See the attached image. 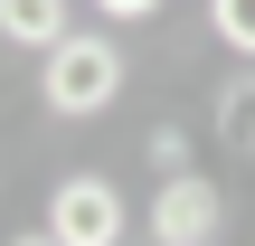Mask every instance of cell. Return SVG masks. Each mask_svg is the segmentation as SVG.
Wrapping results in <instances>:
<instances>
[{
  "mask_svg": "<svg viewBox=\"0 0 255 246\" xmlns=\"http://www.w3.org/2000/svg\"><path fill=\"white\" fill-rule=\"evenodd\" d=\"M114 95H123V47L95 38V28H66V38L38 57V104H47V114L76 123V114H104Z\"/></svg>",
  "mask_w": 255,
  "mask_h": 246,
  "instance_id": "cell-1",
  "label": "cell"
},
{
  "mask_svg": "<svg viewBox=\"0 0 255 246\" xmlns=\"http://www.w3.org/2000/svg\"><path fill=\"white\" fill-rule=\"evenodd\" d=\"M47 228H57V246H123L132 209H123V190H114V180L66 171V180L47 190Z\"/></svg>",
  "mask_w": 255,
  "mask_h": 246,
  "instance_id": "cell-2",
  "label": "cell"
},
{
  "mask_svg": "<svg viewBox=\"0 0 255 246\" xmlns=\"http://www.w3.org/2000/svg\"><path fill=\"white\" fill-rule=\"evenodd\" d=\"M227 228V199H218V180H199V171H170L161 190H151V237L161 246H218Z\"/></svg>",
  "mask_w": 255,
  "mask_h": 246,
  "instance_id": "cell-3",
  "label": "cell"
},
{
  "mask_svg": "<svg viewBox=\"0 0 255 246\" xmlns=\"http://www.w3.org/2000/svg\"><path fill=\"white\" fill-rule=\"evenodd\" d=\"M0 38H9V47H38V57H47V47L66 38V0H0Z\"/></svg>",
  "mask_w": 255,
  "mask_h": 246,
  "instance_id": "cell-4",
  "label": "cell"
},
{
  "mask_svg": "<svg viewBox=\"0 0 255 246\" xmlns=\"http://www.w3.org/2000/svg\"><path fill=\"white\" fill-rule=\"evenodd\" d=\"M218 142L255 152V76H227V85H218Z\"/></svg>",
  "mask_w": 255,
  "mask_h": 246,
  "instance_id": "cell-5",
  "label": "cell"
},
{
  "mask_svg": "<svg viewBox=\"0 0 255 246\" xmlns=\"http://www.w3.org/2000/svg\"><path fill=\"white\" fill-rule=\"evenodd\" d=\"M208 28H218V47L255 57V0H208Z\"/></svg>",
  "mask_w": 255,
  "mask_h": 246,
  "instance_id": "cell-6",
  "label": "cell"
},
{
  "mask_svg": "<svg viewBox=\"0 0 255 246\" xmlns=\"http://www.w3.org/2000/svg\"><path fill=\"white\" fill-rule=\"evenodd\" d=\"M142 152H151V171H161V180H170V171H189V133H180V123H161Z\"/></svg>",
  "mask_w": 255,
  "mask_h": 246,
  "instance_id": "cell-7",
  "label": "cell"
},
{
  "mask_svg": "<svg viewBox=\"0 0 255 246\" xmlns=\"http://www.w3.org/2000/svg\"><path fill=\"white\" fill-rule=\"evenodd\" d=\"M95 9H104V19H123V28H132V19H161V9H170V0H95Z\"/></svg>",
  "mask_w": 255,
  "mask_h": 246,
  "instance_id": "cell-8",
  "label": "cell"
},
{
  "mask_svg": "<svg viewBox=\"0 0 255 246\" xmlns=\"http://www.w3.org/2000/svg\"><path fill=\"white\" fill-rule=\"evenodd\" d=\"M9 246H57V228L38 218V228H19V237H9Z\"/></svg>",
  "mask_w": 255,
  "mask_h": 246,
  "instance_id": "cell-9",
  "label": "cell"
}]
</instances>
